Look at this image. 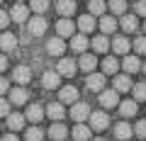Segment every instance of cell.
<instances>
[{"label":"cell","instance_id":"6da1fadb","mask_svg":"<svg viewBox=\"0 0 146 141\" xmlns=\"http://www.w3.org/2000/svg\"><path fill=\"white\" fill-rule=\"evenodd\" d=\"M49 29V22L44 15H36L32 20H27V32H29L32 37H44V32Z\"/></svg>","mask_w":146,"mask_h":141},{"label":"cell","instance_id":"7a4b0ae2","mask_svg":"<svg viewBox=\"0 0 146 141\" xmlns=\"http://www.w3.org/2000/svg\"><path fill=\"white\" fill-rule=\"evenodd\" d=\"M88 126L93 131H105L110 126V117H107V112H102V110H98V112H90V117H88Z\"/></svg>","mask_w":146,"mask_h":141},{"label":"cell","instance_id":"3957f363","mask_svg":"<svg viewBox=\"0 0 146 141\" xmlns=\"http://www.w3.org/2000/svg\"><path fill=\"white\" fill-rule=\"evenodd\" d=\"M100 105H102V110H112V107H117L119 105V93H117L115 88L112 90H100Z\"/></svg>","mask_w":146,"mask_h":141},{"label":"cell","instance_id":"277c9868","mask_svg":"<svg viewBox=\"0 0 146 141\" xmlns=\"http://www.w3.org/2000/svg\"><path fill=\"white\" fill-rule=\"evenodd\" d=\"M90 105L88 102H73V107H71V119L73 122H88V117H90Z\"/></svg>","mask_w":146,"mask_h":141},{"label":"cell","instance_id":"5b68a950","mask_svg":"<svg viewBox=\"0 0 146 141\" xmlns=\"http://www.w3.org/2000/svg\"><path fill=\"white\" fill-rule=\"evenodd\" d=\"M73 34H76V24H73L68 17H61V20L56 22V37H61V39H71Z\"/></svg>","mask_w":146,"mask_h":141},{"label":"cell","instance_id":"8992f818","mask_svg":"<svg viewBox=\"0 0 146 141\" xmlns=\"http://www.w3.org/2000/svg\"><path fill=\"white\" fill-rule=\"evenodd\" d=\"M58 102H63V105L78 102V88H76V85H63V88L58 90Z\"/></svg>","mask_w":146,"mask_h":141},{"label":"cell","instance_id":"52a82bcc","mask_svg":"<svg viewBox=\"0 0 146 141\" xmlns=\"http://www.w3.org/2000/svg\"><path fill=\"white\" fill-rule=\"evenodd\" d=\"M76 71H78V63L73 61V58H61V61L56 63V73L58 75L71 78V75H76Z\"/></svg>","mask_w":146,"mask_h":141},{"label":"cell","instance_id":"ba28073f","mask_svg":"<svg viewBox=\"0 0 146 141\" xmlns=\"http://www.w3.org/2000/svg\"><path fill=\"white\" fill-rule=\"evenodd\" d=\"M10 20L12 22H20V24H25L27 20H29V7H25V3H17L15 7H10Z\"/></svg>","mask_w":146,"mask_h":141},{"label":"cell","instance_id":"9c48e42d","mask_svg":"<svg viewBox=\"0 0 146 141\" xmlns=\"http://www.w3.org/2000/svg\"><path fill=\"white\" fill-rule=\"evenodd\" d=\"M110 49H112L115 54H119V56H127V54H129V49H131V44H129V39H127V37L117 34V37L110 42Z\"/></svg>","mask_w":146,"mask_h":141},{"label":"cell","instance_id":"30bf717a","mask_svg":"<svg viewBox=\"0 0 146 141\" xmlns=\"http://www.w3.org/2000/svg\"><path fill=\"white\" fill-rule=\"evenodd\" d=\"M25 119H29L32 124L42 122V119H44V105H39V102L27 105V110H25Z\"/></svg>","mask_w":146,"mask_h":141},{"label":"cell","instance_id":"8fae6325","mask_svg":"<svg viewBox=\"0 0 146 141\" xmlns=\"http://www.w3.org/2000/svg\"><path fill=\"white\" fill-rule=\"evenodd\" d=\"M42 85H44V90H56L61 85V75L56 71H44L42 73Z\"/></svg>","mask_w":146,"mask_h":141},{"label":"cell","instance_id":"7c38bea8","mask_svg":"<svg viewBox=\"0 0 146 141\" xmlns=\"http://www.w3.org/2000/svg\"><path fill=\"white\" fill-rule=\"evenodd\" d=\"M44 115H49L54 122H61L63 117H66V107H63V102H49L46 110H44Z\"/></svg>","mask_w":146,"mask_h":141},{"label":"cell","instance_id":"4fadbf2b","mask_svg":"<svg viewBox=\"0 0 146 141\" xmlns=\"http://www.w3.org/2000/svg\"><path fill=\"white\" fill-rule=\"evenodd\" d=\"M12 78H15L17 85H27V83L32 80V68L25 66V63H22V66H15V73H12Z\"/></svg>","mask_w":146,"mask_h":141},{"label":"cell","instance_id":"5bb4252c","mask_svg":"<svg viewBox=\"0 0 146 141\" xmlns=\"http://www.w3.org/2000/svg\"><path fill=\"white\" fill-rule=\"evenodd\" d=\"M63 49H66V39L61 37H51L46 42V54H51V56H63Z\"/></svg>","mask_w":146,"mask_h":141},{"label":"cell","instance_id":"9a60e30c","mask_svg":"<svg viewBox=\"0 0 146 141\" xmlns=\"http://www.w3.org/2000/svg\"><path fill=\"white\" fill-rule=\"evenodd\" d=\"M0 49H3V54H12L17 49V37L10 32H3L0 34Z\"/></svg>","mask_w":146,"mask_h":141},{"label":"cell","instance_id":"2e32d148","mask_svg":"<svg viewBox=\"0 0 146 141\" xmlns=\"http://www.w3.org/2000/svg\"><path fill=\"white\" fill-rule=\"evenodd\" d=\"M105 85V75L102 73H88V78H85V88L93 90V93H100Z\"/></svg>","mask_w":146,"mask_h":141},{"label":"cell","instance_id":"e0dca14e","mask_svg":"<svg viewBox=\"0 0 146 141\" xmlns=\"http://www.w3.org/2000/svg\"><path fill=\"white\" fill-rule=\"evenodd\" d=\"M27 100H29V93H27L25 85H17L10 90V105H25Z\"/></svg>","mask_w":146,"mask_h":141},{"label":"cell","instance_id":"ac0fdd59","mask_svg":"<svg viewBox=\"0 0 146 141\" xmlns=\"http://www.w3.org/2000/svg\"><path fill=\"white\" fill-rule=\"evenodd\" d=\"M76 27H78L80 34H90V32H93L98 24H95V17H93V15H80V17H78V24H76Z\"/></svg>","mask_w":146,"mask_h":141},{"label":"cell","instance_id":"d6986e66","mask_svg":"<svg viewBox=\"0 0 146 141\" xmlns=\"http://www.w3.org/2000/svg\"><path fill=\"white\" fill-rule=\"evenodd\" d=\"M95 66H98V58L93 56V54H80V61H78V68L83 71V73H93Z\"/></svg>","mask_w":146,"mask_h":141},{"label":"cell","instance_id":"ffe728a7","mask_svg":"<svg viewBox=\"0 0 146 141\" xmlns=\"http://www.w3.org/2000/svg\"><path fill=\"white\" fill-rule=\"evenodd\" d=\"M90 46V42H88V37L85 34H73L71 37V49L76 54H85V49Z\"/></svg>","mask_w":146,"mask_h":141},{"label":"cell","instance_id":"44dd1931","mask_svg":"<svg viewBox=\"0 0 146 141\" xmlns=\"http://www.w3.org/2000/svg\"><path fill=\"white\" fill-rule=\"evenodd\" d=\"M7 122V129L10 131H20L22 126H25V115H20V112H10V115L5 117Z\"/></svg>","mask_w":146,"mask_h":141},{"label":"cell","instance_id":"7402d4cb","mask_svg":"<svg viewBox=\"0 0 146 141\" xmlns=\"http://www.w3.org/2000/svg\"><path fill=\"white\" fill-rule=\"evenodd\" d=\"M117 27H122V32L131 34V32L139 29V20H136V15H122V22H119Z\"/></svg>","mask_w":146,"mask_h":141},{"label":"cell","instance_id":"603a6c76","mask_svg":"<svg viewBox=\"0 0 146 141\" xmlns=\"http://www.w3.org/2000/svg\"><path fill=\"white\" fill-rule=\"evenodd\" d=\"M117 68H119V61H117L115 56H107V58H102L100 73H102V75H115V73H117Z\"/></svg>","mask_w":146,"mask_h":141},{"label":"cell","instance_id":"cb8c5ba5","mask_svg":"<svg viewBox=\"0 0 146 141\" xmlns=\"http://www.w3.org/2000/svg\"><path fill=\"white\" fill-rule=\"evenodd\" d=\"M49 136H51L54 141H63L68 136V129H66V124H61V122H54L51 126H49Z\"/></svg>","mask_w":146,"mask_h":141},{"label":"cell","instance_id":"d4e9b609","mask_svg":"<svg viewBox=\"0 0 146 141\" xmlns=\"http://www.w3.org/2000/svg\"><path fill=\"white\" fill-rule=\"evenodd\" d=\"M56 12L61 17H71L76 12V3L73 0H56Z\"/></svg>","mask_w":146,"mask_h":141},{"label":"cell","instance_id":"484cf974","mask_svg":"<svg viewBox=\"0 0 146 141\" xmlns=\"http://www.w3.org/2000/svg\"><path fill=\"white\" fill-rule=\"evenodd\" d=\"M122 68H124V73H136V71H141L139 56H124L122 58Z\"/></svg>","mask_w":146,"mask_h":141},{"label":"cell","instance_id":"4316f807","mask_svg":"<svg viewBox=\"0 0 146 141\" xmlns=\"http://www.w3.org/2000/svg\"><path fill=\"white\" fill-rule=\"evenodd\" d=\"M90 46L95 49V54H105V51L110 49V39H107V34H98V37H93Z\"/></svg>","mask_w":146,"mask_h":141},{"label":"cell","instance_id":"83f0119b","mask_svg":"<svg viewBox=\"0 0 146 141\" xmlns=\"http://www.w3.org/2000/svg\"><path fill=\"white\" fill-rule=\"evenodd\" d=\"M131 134H134L131 124H127V122H119V124H115V136H117V141H127Z\"/></svg>","mask_w":146,"mask_h":141},{"label":"cell","instance_id":"f1b7e54d","mask_svg":"<svg viewBox=\"0 0 146 141\" xmlns=\"http://www.w3.org/2000/svg\"><path fill=\"white\" fill-rule=\"evenodd\" d=\"M100 34H112V32L117 29V20L115 17H107V15H102L100 17Z\"/></svg>","mask_w":146,"mask_h":141},{"label":"cell","instance_id":"f546056e","mask_svg":"<svg viewBox=\"0 0 146 141\" xmlns=\"http://www.w3.org/2000/svg\"><path fill=\"white\" fill-rule=\"evenodd\" d=\"M90 126L88 124H83V122H78V124H76V129H73V139L76 141H90Z\"/></svg>","mask_w":146,"mask_h":141},{"label":"cell","instance_id":"4dcf8cb0","mask_svg":"<svg viewBox=\"0 0 146 141\" xmlns=\"http://www.w3.org/2000/svg\"><path fill=\"white\" fill-rule=\"evenodd\" d=\"M115 90L117 93H127V90H131V80H129V73H122V75H115Z\"/></svg>","mask_w":146,"mask_h":141},{"label":"cell","instance_id":"1f68e13d","mask_svg":"<svg viewBox=\"0 0 146 141\" xmlns=\"http://www.w3.org/2000/svg\"><path fill=\"white\" fill-rule=\"evenodd\" d=\"M117 107H119V115L122 117H134L136 110H139V107H136V100H124V102H119Z\"/></svg>","mask_w":146,"mask_h":141},{"label":"cell","instance_id":"d6a6232c","mask_svg":"<svg viewBox=\"0 0 146 141\" xmlns=\"http://www.w3.org/2000/svg\"><path fill=\"white\" fill-rule=\"evenodd\" d=\"M88 7H90V15H100V17H102L105 15V7H107V3H105V0H90V3H88Z\"/></svg>","mask_w":146,"mask_h":141},{"label":"cell","instance_id":"836d02e7","mask_svg":"<svg viewBox=\"0 0 146 141\" xmlns=\"http://www.w3.org/2000/svg\"><path fill=\"white\" fill-rule=\"evenodd\" d=\"M42 139H44V131L39 126H29L25 131V141H42Z\"/></svg>","mask_w":146,"mask_h":141},{"label":"cell","instance_id":"e575fe53","mask_svg":"<svg viewBox=\"0 0 146 141\" xmlns=\"http://www.w3.org/2000/svg\"><path fill=\"white\" fill-rule=\"evenodd\" d=\"M29 10H34L36 15H44L49 10V0H32L29 3Z\"/></svg>","mask_w":146,"mask_h":141},{"label":"cell","instance_id":"d590c367","mask_svg":"<svg viewBox=\"0 0 146 141\" xmlns=\"http://www.w3.org/2000/svg\"><path fill=\"white\" fill-rule=\"evenodd\" d=\"M110 10L115 12V15H124L127 12V0H110Z\"/></svg>","mask_w":146,"mask_h":141},{"label":"cell","instance_id":"8d00e7d4","mask_svg":"<svg viewBox=\"0 0 146 141\" xmlns=\"http://www.w3.org/2000/svg\"><path fill=\"white\" fill-rule=\"evenodd\" d=\"M131 90H134V100H136V102L146 100V83H136V85H131Z\"/></svg>","mask_w":146,"mask_h":141},{"label":"cell","instance_id":"74e56055","mask_svg":"<svg viewBox=\"0 0 146 141\" xmlns=\"http://www.w3.org/2000/svg\"><path fill=\"white\" fill-rule=\"evenodd\" d=\"M134 51L139 54V56H146V37H136V42H134Z\"/></svg>","mask_w":146,"mask_h":141},{"label":"cell","instance_id":"f35d334b","mask_svg":"<svg viewBox=\"0 0 146 141\" xmlns=\"http://www.w3.org/2000/svg\"><path fill=\"white\" fill-rule=\"evenodd\" d=\"M131 129H134V134L139 136V139H146V119H141V122H136V124L131 126Z\"/></svg>","mask_w":146,"mask_h":141},{"label":"cell","instance_id":"ab89813d","mask_svg":"<svg viewBox=\"0 0 146 141\" xmlns=\"http://www.w3.org/2000/svg\"><path fill=\"white\" fill-rule=\"evenodd\" d=\"M10 100H5V97H0V117H7L10 115Z\"/></svg>","mask_w":146,"mask_h":141},{"label":"cell","instance_id":"60d3db41","mask_svg":"<svg viewBox=\"0 0 146 141\" xmlns=\"http://www.w3.org/2000/svg\"><path fill=\"white\" fill-rule=\"evenodd\" d=\"M134 12H136V17H146V0H136V5H134Z\"/></svg>","mask_w":146,"mask_h":141},{"label":"cell","instance_id":"b9f144b4","mask_svg":"<svg viewBox=\"0 0 146 141\" xmlns=\"http://www.w3.org/2000/svg\"><path fill=\"white\" fill-rule=\"evenodd\" d=\"M7 24H10V15L5 10H0V29H5Z\"/></svg>","mask_w":146,"mask_h":141},{"label":"cell","instance_id":"7bdbcfd3","mask_svg":"<svg viewBox=\"0 0 146 141\" xmlns=\"http://www.w3.org/2000/svg\"><path fill=\"white\" fill-rule=\"evenodd\" d=\"M7 90H10V83H7L5 75H0V95H5Z\"/></svg>","mask_w":146,"mask_h":141},{"label":"cell","instance_id":"ee69618b","mask_svg":"<svg viewBox=\"0 0 146 141\" xmlns=\"http://www.w3.org/2000/svg\"><path fill=\"white\" fill-rule=\"evenodd\" d=\"M5 68H7V56H5V54H0V73H3Z\"/></svg>","mask_w":146,"mask_h":141},{"label":"cell","instance_id":"f6af8a7d","mask_svg":"<svg viewBox=\"0 0 146 141\" xmlns=\"http://www.w3.org/2000/svg\"><path fill=\"white\" fill-rule=\"evenodd\" d=\"M0 141H20V139H17L15 134H5V136H3V139H0Z\"/></svg>","mask_w":146,"mask_h":141},{"label":"cell","instance_id":"bcb514c9","mask_svg":"<svg viewBox=\"0 0 146 141\" xmlns=\"http://www.w3.org/2000/svg\"><path fill=\"white\" fill-rule=\"evenodd\" d=\"M93 141H105V139H102V136H98V139H93Z\"/></svg>","mask_w":146,"mask_h":141},{"label":"cell","instance_id":"7dc6e473","mask_svg":"<svg viewBox=\"0 0 146 141\" xmlns=\"http://www.w3.org/2000/svg\"><path fill=\"white\" fill-rule=\"evenodd\" d=\"M141 68H144V73H146V61H144V66H141Z\"/></svg>","mask_w":146,"mask_h":141},{"label":"cell","instance_id":"c3c4849f","mask_svg":"<svg viewBox=\"0 0 146 141\" xmlns=\"http://www.w3.org/2000/svg\"><path fill=\"white\" fill-rule=\"evenodd\" d=\"M17 3H25V0H17Z\"/></svg>","mask_w":146,"mask_h":141},{"label":"cell","instance_id":"681fc988","mask_svg":"<svg viewBox=\"0 0 146 141\" xmlns=\"http://www.w3.org/2000/svg\"><path fill=\"white\" fill-rule=\"evenodd\" d=\"M144 32H146V24H144Z\"/></svg>","mask_w":146,"mask_h":141},{"label":"cell","instance_id":"f907efd6","mask_svg":"<svg viewBox=\"0 0 146 141\" xmlns=\"http://www.w3.org/2000/svg\"><path fill=\"white\" fill-rule=\"evenodd\" d=\"M141 141H146V139H141Z\"/></svg>","mask_w":146,"mask_h":141}]
</instances>
